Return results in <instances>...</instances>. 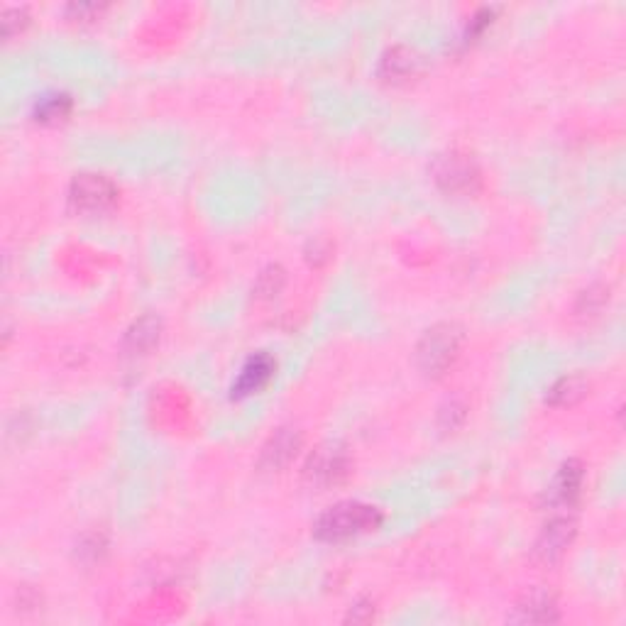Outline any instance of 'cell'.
<instances>
[{
	"mask_svg": "<svg viewBox=\"0 0 626 626\" xmlns=\"http://www.w3.org/2000/svg\"><path fill=\"white\" fill-rule=\"evenodd\" d=\"M284 284H287V272L279 265H269L260 272L252 291H255L257 299H274L284 289Z\"/></svg>",
	"mask_w": 626,
	"mask_h": 626,
	"instance_id": "9a60e30c",
	"label": "cell"
},
{
	"mask_svg": "<svg viewBox=\"0 0 626 626\" xmlns=\"http://www.w3.org/2000/svg\"><path fill=\"white\" fill-rule=\"evenodd\" d=\"M573 538H575L573 516H556V519H551L543 526L541 536H538L536 543L538 558L546 560V563H553V560H558L565 551H568Z\"/></svg>",
	"mask_w": 626,
	"mask_h": 626,
	"instance_id": "8992f818",
	"label": "cell"
},
{
	"mask_svg": "<svg viewBox=\"0 0 626 626\" xmlns=\"http://www.w3.org/2000/svg\"><path fill=\"white\" fill-rule=\"evenodd\" d=\"M431 179L436 181L438 189L453 196H470L480 189L482 172L477 162L470 155L458 150H450L438 155L431 162Z\"/></svg>",
	"mask_w": 626,
	"mask_h": 626,
	"instance_id": "3957f363",
	"label": "cell"
},
{
	"mask_svg": "<svg viewBox=\"0 0 626 626\" xmlns=\"http://www.w3.org/2000/svg\"><path fill=\"white\" fill-rule=\"evenodd\" d=\"M71 113V98L64 93H52L37 101L35 106V120L40 123H59Z\"/></svg>",
	"mask_w": 626,
	"mask_h": 626,
	"instance_id": "5bb4252c",
	"label": "cell"
},
{
	"mask_svg": "<svg viewBox=\"0 0 626 626\" xmlns=\"http://www.w3.org/2000/svg\"><path fill=\"white\" fill-rule=\"evenodd\" d=\"M560 619L556 597L546 590H531L514 607L512 622L519 624H553Z\"/></svg>",
	"mask_w": 626,
	"mask_h": 626,
	"instance_id": "52a82bcc",
	"label": "cell"
},
{
	"mask_svg": "<svg viewBox=\"0 0 626 626\" xmlns=\"http://www.w3.org/2000/svg\"><path fill=\"white\" fill-rule=\"evenodd\" d=\"M463 421H465V406L463 404L448 402L441 409V428L446 433H453L455 428L463 424Z\"/></svg>",
	"mask_w": 626,
	"mask_h": 626,
	"instance_id": "ac0fdd59",
	"label": "cell"
},
{
	"mask_svg": "<svg viewBox=\"0 0 626 626\" xmlns=\"http://www.w3.org/2000/svg\"><path fill=\"white\" fill-rule=\"evenodd\" d=\"M301 450V433L294 428H279L277 433L269 436V441L262 448V468L265 470H282L287 468L291 460Z\"/></svg>",
	"mask_w": 626,
	"mask_h": 626,
	"instance_id": "ba28073f",
	"label": "cell"
},
{
	"mask_svg": "<svg viewBox=\"0 0 626 626\" xmlns=\"http://www.w3.org/2000/svg\"><path fill=\"white\" fill-rule=\"evenodd\" d=\"M118 189L103 174H79L69 184V208L76 213H103L115 206Z\"/></svg>",
	"mask_w": 626,
	"mask_h": 626,
	"instance_id": "5b68a950",
	"label": "cell"
},
{
	"mask_svg": "<svg viewBox=\"0 0 626 626\" xmlns=\"http://www.w3.org/2000/svg\"><path fill=\"white\" fill-rule=\"evenodd\" d=\"M587 394H590V382L580 375H568L560 377V380L548 389L546 402L556 406V409H565V406L580 404Z\"/></svg>",
	"mask_w": 626,
	"mask_h": 626,
	"instance_id": "4fadbf2b",
	"label": "cell"
},
{
	"mask_svg": "<svg viewBox=\"0 0 626 626\" xmlns=\"http://www.w3.org/2000/svg\"><path fill=\"white\" fill-rule=\"evenodd\" d=\"M159 336H162V321L157 316H142L125 333L123 348L130 355H145L159 343Z\"/></svg>",
	"mask_w": 626,
	"mask_h": 626,
	"instance_id": "7c38bea8",
	"label": "cell"
},
{
	"mask_svg": "<svg viewBox=\"0 0 626 626\" xmlns=\"http://www.w3.org/2000/svg\"><path fill=\"white\" fill-rule=\"evenodd\" d=\"M609 291L604 287H590L587 291H582L580 301H578V311L580 313H597L607 304Z\"/></svg>",
	"mask_w": 626,
	"mask_h": 626,
	"instance_id": "2e32d148",
	"label": "cell"
},
{
	"mask_svg": "<svg viewBox=\"0 0 626 626\" xmlns=\"http://www.w3.org/2000/svg\"><path fill=\"white\" fill-rule=\"evenodd\" d=\"M272 377L274 360L269 358L267 353L252 355V358L243 365V370H240L238 380L233 382V399H243L250 397V394H257L260 389L267 387Z\"/></svg>",
	"mask_w": 626,
	"mask_h": 626,
	"instance_id": "9c48e42d",
	"label": "cell"
},
{
	"mask_svg": "<svg viewBox=\"0 0 626 626\" xmlns=\"http://www.w3.org/2000/svg\"><path fill=\"white\" fill-rule=\"evenodd\" d=\"M0 25H3L5 37H13L15 32H20L27 25V10L25 8H5Z\"/></svg>",
	"mask_w": 626,
	"mask_h": 626,
	"instance_id": "e0dca14e",
	"label": "cell"
},
{
	"mask_svg": "<svg viewBox=\"0 0 626 626\" xmlns=\"http://www.w3.org/2000/svg\"><path fill=\"white\" fill-rule=\"evenodd\" d=\"M419 64L421 59L414 49L397 45L382 54L377 74H380V79L394 81V84H397V81H406L409 76H414L416 71H419Z\"/></svg>",
	"mask_w": 626,
	"mask_h": 626,
	"instance_id": "8fae6325",
	"label": "cell"
},
{
	"mask_svg": "<svg viewBox=\"0 0 626 626\" xmlns=\"http://www.w3.org/2000/svg\"><path fill=\"white\" fill-rule=\"evenodd\" d=\"M382 521L384 514L380 512V507H372L365 502H340L318 516L313 534L318 541L340 543L380 529Z\"/></svg>",
	"mask_w": 626,
	"mask_h": 626,
	"instance_id": "6da1fadb",
	"label": "cell"
},
{
	"mask_svg": "<svg viewBox=\"0 0 626 626\" xmlns=\"http://www.w3.org/2000/svg\"><path fill=\"white\" fill-rule=\"evenodd\" d=\"M582 482H585V470H582V463H578V460H568V463L558 470V475L553 477L551 487H548V494H546L548 502L558 509L570 507V504L580 497Z\"/></svg>",
	"mask_w": 626,
	"mask_h": 626,
	"instance_id": "30bf717a",
	"label": "cell"
},
{
	"mask_svg": "<svg viewBox=\"0 0 626 626\" xmlns=\"http://www.w3.org/2000/svg\"><path fill=\"white\" fill-rule=\"evenodd\" d=\"M460 345H463V331L455 323H438L428 328L416 345V362L421 372L428 377L446 375L458 360Z\"/></svg>",
	"mask_w": 626,
	"mask_h": 626,
	"instance_id": "7a4b0ae2",
	"label": "cell"
},
{
	"mask_svg": "<svg viewBox=\"0 0 626 626\" xmlns=\"http://www.w3.org/2000/svg\"><path fill=\"white\" fill-rule=\"evenodd\" d=\"M69 13L74 15L76 20H91L93 15L101 13V8H98V5H69Z\"/></svg>",
	"mask_w": 626,
	"mask_h": 626,
	"instance_id": "d6986e66",
	"label": "cell"
},
{
	"mask_svg": "<svg viewBox=\"0 0 626 626\" xmlns=\"http://www.w3.org/2000/svg\"><path fill=\"white\" fill-rule=\"evenodd\" d=\"M353 470L350 453L340 443H323L311 453V458L304 465V480L311 487H336L343 480H348Z\"/></svg>",
	"mask_w": 626,
	"mask_h": 626,
	"instance_id": "277c9868",
	"label": "cell"
}]
</instances>
